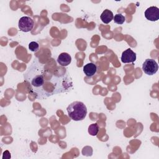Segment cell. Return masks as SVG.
Instances as JSON below:
<instances>
[{
	"label": "cell",
	"instance_id": "6da1fadb",
	"mask_svg": "<svg viewBox=\"0 0 159 159\" xmlns=\"http://www.w3.org/2000/svg\"><path fill=\"white\" fill-rule=\"evenodd\" d=\"M24 76L37 99H46L73 89L72 79L67 69L55 62L43 64L35 59Z\"/></svg>",
	"mask_w": 159,
	"mask_h": 159
},
{
	"label": "cell",
	"instance_id": "30bf717a",
	"mask_svg": "<svg viewBox=\"0 0 159 159\" xmlns=\"http://www.w3.org/2000/svg\"><path fill=\"white\" fill-rule=\"evenodd\" d=\"M98 132H99V126L98 124L96 123L92 124L88 127V133L91 135L96 136L97 135Z\"/></svg>",
	"mask_w": 159,
	"mask_h": 159
},
{
	"label": "cell",
	"instance_id": "3957f363",
	"mask_svg": "<svg viewBox=\"0 0 159 159\" xmlns=\"http://www.w3.org/2000/svg\"><path fill=\"white\" fill-rule=\"evenodd\" d=\"M142 70L148 75H153L158 70V65L153 59H147L142 65Z\"/></svg>",
	"mask_w": 159,
	"mask_h": 159
},
{
	"label": "cell",
	"instance_id": "277c9868",
	"mask_svg": "<svg viewBox=\"0 0 159 159\" xmlns=\"http://www.w3.org/2000/svg\"><path fill=\"white\" fill-rule=\"evenodd\" d=\"M34 25V22L32 18L28 16H24L20 18L18 26L20 30L24 32L30 31Z\"/></svg>",
	"mask_w": 159,
	"mask_h": 159
},
{
	"label": "cell",
	"instance_id": "5b68a950",
	"mask_svg": "<svg viewBox=\"0 0 159 159\" xmlns=\"http://www.w3.org/2000/svg\"><path fill=\"white\" fill-rule=\"evenodd\" d=\"M145 18L150 21H157L159 19V9L156 6L148 7L145 11Z\"/></svg>",
	"mask_w": 159,
	"mask_h": 159
},
{
	"label": "cell",
	"instance_id": "8fae6325",
	"mask_svg": "<svg viewBox=\"0 0 159 159\" xmlns=\"http://www.w3.org/2000/svg\"><path fill=\"white\" fill-rule=\"evenodd\" d=\"M113 20L117 24H122L125 20V17L122 14H117L114 16Z\"/></svg>",
	"mask_w": 159,
	"mask_h": 159
},
{
	"label": "cell",
	"instance_id": "7a4b0ae2",
	"mask_svg": "<svg viewBox=\"0 0 159 159\" xmlns=\"http://www.w3.org/2000/svg\"><path fill=\"white\" fill-rule=\"evenodd\" d=\"M68 116L75 121L83 120L87 114V108L84 104L80 101H75L67 107Z\"/></svg>",
	"mask_w": 159,
	"mask_h": 159
},
{
	"label": "cell",
	"instance_id": "9c48e42d",
	"mask_svg": "<svg viewBox=\"0 0 159 159\" xmlns=\"http://www.w3.org/2000/svg\"><path fill=\"white\" fill-rule=\"evenodd\" d=\"M100 18L102 22L104 24H109L114 19V15L111 11L109 9H105L101 14Z\"/></svg>",
	"mask_w": 159,
	"mask_h": 159
},
{
	"label": "cell",
	"instance_id": "ba28073f",
	"mask_svg": "<svg viewBox=\"0 0 159 159\" xmlns=\"http://www.w3.org/2000/svg\"><path fill=\"white\" fill-rule=\"evenodd\" d=\"M71 61V56L67 53H60L57 58L58 63L61 66H66L70 64Z\"/></svg>",
	"mask_w": 159,
	"mask_h": 159
},
{
	"label": "cell",
	"instance_id": "7c38bea8",
	"mask_svg": "<svg viewBox=\"0 0 159 159\" xmlns=\"http://www.w3.org/2000/svg\"><path fill=\"white\" fill-rule=\"evenodd\" d=\"M39 45L37 42H31L29 44V48L32 52H37L39 50Z\"/></svg>",
	"mask_w": 159,
	"mask_h": 159
},
{
	"label": "cell",
	"instance_id": "52a82bcc",
	"mask_svg": "<svg viewBox=\"0 0 159 159\" xmlns=\"http://www.w3.org/2000/svg\"><path fill=\"white\" fill-rule=\"evenodd\" d=\"M98 67L93 63H89L83 66V72L87 77L93 76L97 72Z\"/></svg>",
	"mask_w": 159,
	"mask_h": 159
},
{
	"label": "cell",
	"instance_id": "8992f818",
	"mask_svg": "<svg viewBox=\"0 0 159 159\" xmlns=\"http://www.w3.org/2000/svg\"><path fill=\"white\" fill-rule=\"evenodd\" d=\"M136 60V53L130 48L124 51L121 55V61L124 63H133Z\"/></svg>",
	"mask_w": 159,
	"mask_h": 159
}]
</instances>
